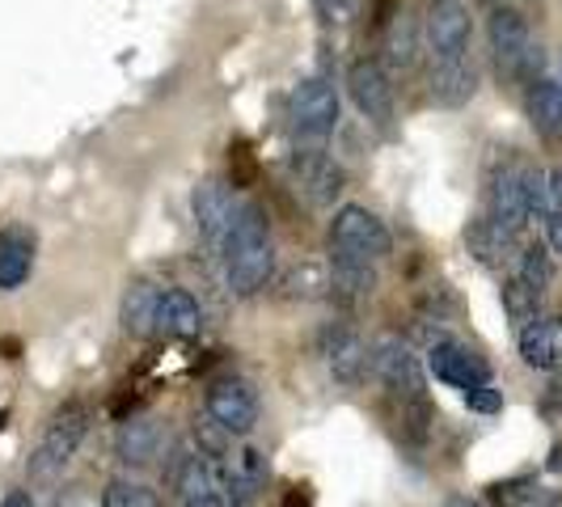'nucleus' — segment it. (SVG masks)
Listing matches in <instances>:
<instances>
[{"mask_svg":"<svg viewBox=\"0 0 562 507\" xmlns=\"http://www.w3.org/2000/svg\"><path fill=\"white\" fill-rule=\"evenodd\" d=\"M221 250L225 283L233 296H258L271 275H276V237H271V216L262 203H241L237 221L228 225Z\"/></svg>","mask_w":562,"mask_h":507,"instance_id":"1","label":"nucleus"},{"mask_svg":"<svg viewBox=\"0 0 562 507\" xmlns=\"http://www.w3.org/2000/svg\"><path fill=\"white\" fill-rule=\"evenodd\" d=\"M326 250H330V262L381 267L394 254V233L376 212H368L364 203H338L330 212V228H326Z\"/></svg>","mask_w":562,"mask_h":507,"instance_id":"2","label":"nucleus"},{"mask_svg":"<svg viewBox=\"0 0 562 507\" xmlns=\"http://www.w3.org/2000/svg\"><path fill=\"white\" fill-rule=\"evenodd\" d=\"M89 422H93V410L85 406V402H64L52 410V419L43 427V436H38V444L30 452L26 461V474L30 482H38V486H47V482H56L68 465H72V457L81 452L85 436H89Z\"/></svg>","mask_w":562,"mask_h":507,"instance_id":"3","label":"nucleus"},{"mask_svg":"<svg viewBox=\"0 0 562 507\" xmlns=\"http://www.w3.org/2000/svg\"><path fill=\"white\" fill-rule=\"evenodd\" d=\"M486 43H491V59L499 68V77L507 84H529L537 81L541 68V47H537L529 18L512 4H495L486 18Z\"/></svg>","mask_w":562,"mask_h":507,"instance_id":"4","label":"nucleus"},{"mask_svg":"<svg viewBox=\"0 0 562 507\" xmlns=\"http://www.w3.org/2000/svg\"><path fill=\"white\" fill-rule=\"evenodd\" d=\"M338 119H342V98L330 77H305L292 84L288 93V123L296 132V140L322 144L326 136H335Z\"/></svg>","mask_w":562,"mask_h":507,"instance_id":"5","label":"nucleus"},{"mask_svg":"<svg viewBox=\"0 0 562 507\" xmlns=\"http://www.w3.org/2000/svg\"><path fill=\"white\" fill-rule=\"evenodd\" d=\"M347 98H351V106L360 111L368 127H376V132H394L397 123V102H394V81H390V72H385V64L372 56H360L347 64Z\"/></svg>","mask_w":562,"mask_h":507,"instance_id":"6","label":"nucleus"},{"mask_svg":"<svg viewBox=\"0 0 562 507\" xmlns=\"http://www.w3.org/2000/svg\"><path fill=\"white\" fill-rule=\"evenodd\" d=\"M423 47L431 64H461L474 59V18L465 0H431L423 22Z\"/></svg>","mask_w":562,"mask_h":507,"instance_id":"7","label":"nucleus"},{"mask_svg":"<svg viewBox=\"0 0 562 507\" xmlns=\"http://www.w3.org/2000/svg\"><path fill=\"white\" fill-rule=\"evenodd\" d=\"M288 178H292L296 195H305L310 207H330L335 212V203L347 191V169L338 166L330 148H322V144H296L288 153Z\"/></svg>","mask_w":562,"mask_h":507,"instance_id":"8","label":"nucleus"},{"mask_svg":"<svg viewBox=\"0 0 562 507\" xmlns=\"http://www.w3.org/2000/svg\"><path fill=\"white\" fill-rule=\"evenodd\" d=\"M203 410L233 440H246L254 427H258V410L262 406H258V390H254L246 376H221V381L207 385Z\"/></svg>","mask_w":562,"mask_h":507,"instance_id":"9","label":"nucleus"},{"mask_svg":"<svg viewBox=\"0 0 562 507\" xmlns=\"http://www.w3.org/2000/svg\"><path fill=\"white\" fill-rule=\"evenodd\" d=\"M372 376L385 385V394L394 402L427 397V364L411 351V342L402 338H381L372 347Z\"/></svg>","mask_w":562,"mask_h":507,"instance_id":"10","label":"nucleus"},{"mask_svg":"<svg viewBox=\"0 0 562 507\" xmlns=\"http://www.w3.org/2000/svg\"><path fill=\"white\" fill-rule=\"evenodd\" d=\"M427 372L440 385L461 390V394H470L479 385H491V364L482 360L470 342H461V338H436L427 347Z\"/></svg>","mask_w":562,"mask_h":507,"instance_id":"11","label":"nucleus"},{"mask_svg":"<svg viewBox=\"0 0 562 507\" xmlns=\"http://www.w3.org/2000/svg\"><path fill=\"white\" fill-rule=\"evenodd\" d=\"M322 360H326L330 381L342 390H360L372 376V347L351 326H338V322L322 330Z\"/></svg>","mask_w":562,"mask_h":507,"instance_id":"12","label":"nucleus"},{"mask_svg":"<svg viewBox=\"0 0 562 507\" xmlns=\"http://www.w3.org/2000/svg\"><path fill=\"white\" fill-rule=\"evenodd\" d=\"M191 212H195L199 233H203L212 246H221V241H225V233H228V225H233V221H237V212H241L237 187L216 182V178L199 182L195 191H191Z\"/></svg>","mask_w":562,"mask_h":507,"instance_id":"13","label":"nucleus"},{"mask_svg":"<svg viewBox=\"0 0 562 507\" xmlns=\"http://www.w3.org/2000/svg\"><path fill=\"white\" fill-rule=\"evenodd\" d=\"M516 351L533 372H562V317H537L516 330Z\"/></svg>","mask_w":562,"mask_h":507,"instance_id":"14","label":"nucleus"},{"mask_svg":"<svg viewBox=\"0 0 562 507\" xmlns=\"http://www.w3.org/2000/svg\"><path fill=\"white\" fill-rule=\"evenodd\" d=\"M114 452H119V461L132 465V470H144V465L161 461V452H166V431H161V422L127 419L119 427V436H114Z\"/></svg>","mask_w":562,"mask_h":507,"instance_id":"15","label":"nucleus"},{"mask_svg":"<svg viewBox=\"0 0 562 507\" xmlns=\"http://www.w3.org/2000/svg\"><path fill=\"white\" fill-rule=\"evenodd\" d=\"M525 111L541 140H562V84L559 77L541 72L537 81L525 84Z\"/></svg>","mask_w":562,"mask_h":507,"instance_id":"16","label":"nucleus"},{"mask_svg":"<svg viewBox=\"0 0 562 507\" xmlns=\"http://www.w3.org/2000/svg\"><path fill=\"white\" fill-rule=\"evenodd\" d=\"M161 283L153 280H132L119 305V322L132 338H157V309H161Z\"/></svg>","mask_w":562,"mask_h":507,"instance_id":"17","label":"nucleus"},{"mask_svg":"<svg viewBox=\"0 0 562 507\" xmlns=\"http://www.w3.org/2000/svg\"><path fill=\"white\" fill-rule=\"evenodd\" d=\"M431 102L436 106H465L474 93H479V64L474 59H461V64H431Z\"/></svg>","mask_w":562,"mask_h":507,"instance_id":"18","label":"nucleus"},{"mask_svg":"<svg viewBox=\"0 0 562 507\" xmlns=\"http://www.w3.org/2000/svg\"><path fill=\"white\" fill-rule=\"evenodd\" d=\"M203 335V309L187 288H166L157 309V338H199Z\"/></svg>","mask_w":562,"mask_h":507,"instance_id":"19","label":"nucleus"},{"mask_svg":"<svg viewBox=\"0 0 562 507\" xmlns=\"http://www.w3.org/2000/svg\"><path fill=\"white\" fill-rule=\"evenodd\" d=\"M34 271V237L26 228H0V292H18Z\"/></svg>","mask_w":562,"mask_h":507,"instance_id":"20","label":"nucleus"},{"mask_svg":"<svg viewBox=\"0 0 562 507\" xmlns=\"http://www.w3.org/2000/svg\"><path fill=\"white\" fill-rule=\"evenodd\" d=\"M516 280H525L533 292H550V283L559 275V267H554V250L546 246V241H529V246H520L516 250V271H512Z\"/></svg>","mask_w":562,"mask_h":507,"instance_id":"21","label":"nucleus"},{"mask_svg":"<svg viewBox=\"0 0 562 507\" xmlns=\"http://www.w3.org/2000/svg\"><path fill=\"white\" fill-rule=\"evenodd\" d=\"M385 52H390V68L385 72H411L415 56H419V30L411 22V13H397L390 30H385Z\"/></svg>","mask_w":562,"mask_h":507,"instance_id":"22","label":"nucleus"},{"mask_svg":"<svg viewBox=\"0 0 562 507\" xmlns=\"http://www.w3.org/2000/svg\"><path fill=\"white\" fill-rule=\"evenodd\" d=\"M98 507H166L161 495L140 478H111L102 486V499Z\"/></svg>","mask_w":562,"mask_h":507,"instance_id":"23","label":"nucleus"},{"mask_svg":"<svg viewBox=\"0 0 562 507\" xmlns=\"http://www.w3.org/2000/svg\"><path fill=\"white\" fill-rule=\"evenodd\" d=\"M541 301H546V296L533 292L525 280H516V275L504 283V309H507V317H512V326H516V330H525L529 322L541 317Z\"/></svg>","mask_w":562,"mask_h":507,"instance_id":"24","label":"nucleus"},{"mask_svg":"<svg viewBox=\"0 0 562 507\" xmlns=\"http://www.w3.org/2000/svg\"><path fill=\"white\" fill-rule=\"evenodd\" d=\"M364 13V0H317V18L326 30H347Z\"/></svg>","mask_w":562,"mask_h":507,"instance_id":"25","label":"nucleus"},{"mask_svg":"<svg viewBox=\"0 0 562 507\" xmlns=\"http://www.w3.org/2000/svg\"><path fill=\"white\" fill-rule=\"evenodd\" d=\"M533 499V491H529V482H495L491 486V504L495 507H520Z\"/></svg>","mask_w":562,"mask_h":507,"instance_id":"26","label":"nucleus"},{"mask_svg":"<svg viewBox=\"0 0 562 507\" xmlns=\"http://www.w3.org/2000/svg\"><path fill=\"white\" fill-rule=\"evenodd\" d=\"M465 406H470L474 415H499V410H504V394H499L495 385H479V390L465 394Z\"/></svg>","mask_w":562,"mask_h":507,"instance_id":"27","label":"nucleus"},{"mask_svg":"<svg viewBox=\"0 0 562 507\" xmlns=\"http://www.w3.org/2000/svg\"><path fill=\"white\" fill-rule=\"evenodd\" d=\"M537 225H541V241H546L554 254H562V212H559V207H550V212H546Z\"/></svg>","mask_w":562,"mask_h":507,"instance_id":"28","label":"nucleus"},{"mask_svg":"<svg viewBox=\"0 0 562 507\" xmlns=\"http://www.w3.org/2000/svg\"><path fill=\"white\" fill-rule=\"evenodd\" d=\"M546 187H550V207H559L562 212V166L546 173Z\"/></svg>","mask_w":562,"mask_h":507,"instance_id":"29","label":"nucleus"},{"mask_svg":"<svg viewBox=\"0 0 562 507\" xmlns=\"http://www.w3.org/2000/svg\"><path fill=\"white\" fill-rule=\"evenodd\" d=\"M283 507H313L310 486H292V491H288V499H283Z\"/></svg>","mask_w":562,"mask_h":507,"instance_id":"30","label":"nucleus"},{"mask_svg":"<svg viewBox=\"0 0 562 507\" xmlns=\"http://www.w3.org/2000/svg\"><path fill=\"white\" fill-rule=\"evenodd\" d=\"M0 507H34V499H30V491H9Z\"/></svg>","mask_w":562,"mask_h":507,"instance_id":"31","label":"nucleus"},{"mask_svg":"<svg viewBox=\"0 0 562 507\" xmlns=\"http://www.w3.org/2000/svg\"><path fill=\"white\" fill-rule=\"evenodd\" d=\"M445 507H482L479 499H470V495H457V499H449Z\"/></svg>","mask_w":562,"mask_h":507,"instance_id":"32","label":"nucleus"},{"mask_svg":"<svg viewBox=\"0 0 562 507\" xmlns=\"http://www.w3.org/2000/svg\"><path fill=\"white\" fill-rule=\"evenodd\" d=\"M0 427H4V410H0Z\"/></svg>","mask_w":562,"mask_h":507,"instance_id":"33","label":"nucleus"},{"mask_svg":"<svg viewBox=\"0 0 562 507\" xmlns=\"http://www.w3.org/2000/svg\"><path fill=\"white\" fill-rule=\"evenodd\" d=\"M559 84H562V72H559Z\"/></svg>","mask_w":562,"mask_h":507,"instance_id":"34","label":"nucleus"},{"mask_svg":"<svg viewBox=\"0 0 562 507\" xmlns=\"http://www.w3.org/2000/svg\"><path fill=\"white\" fill-rule=\"evenodd\" d=\"M491 4H499V0H491Z\"/></svg>","mask_w":562,"mask_h":507,"instance_id":"35","label":"nucleus"}]
</instances>
